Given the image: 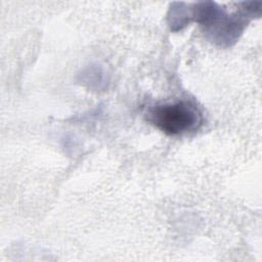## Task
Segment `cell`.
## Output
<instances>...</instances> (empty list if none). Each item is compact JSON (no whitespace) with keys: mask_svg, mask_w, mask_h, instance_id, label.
<instances>
[{"mask_svg":"<svg viewBox=\"0 0 262 262\" xmlns=\"http://www.w3.org/2000/svg\"><path fill=\"white\" fill-rule=\"evenodd\" d=\"M148 121L165 134L182 135L199 129L203 117L194 103L178 100L152 107Z\"/></svg>","mask_w":262,"mask_h":262,"instance_id":"6da1fadb","label":"cell"}]
</instances>
